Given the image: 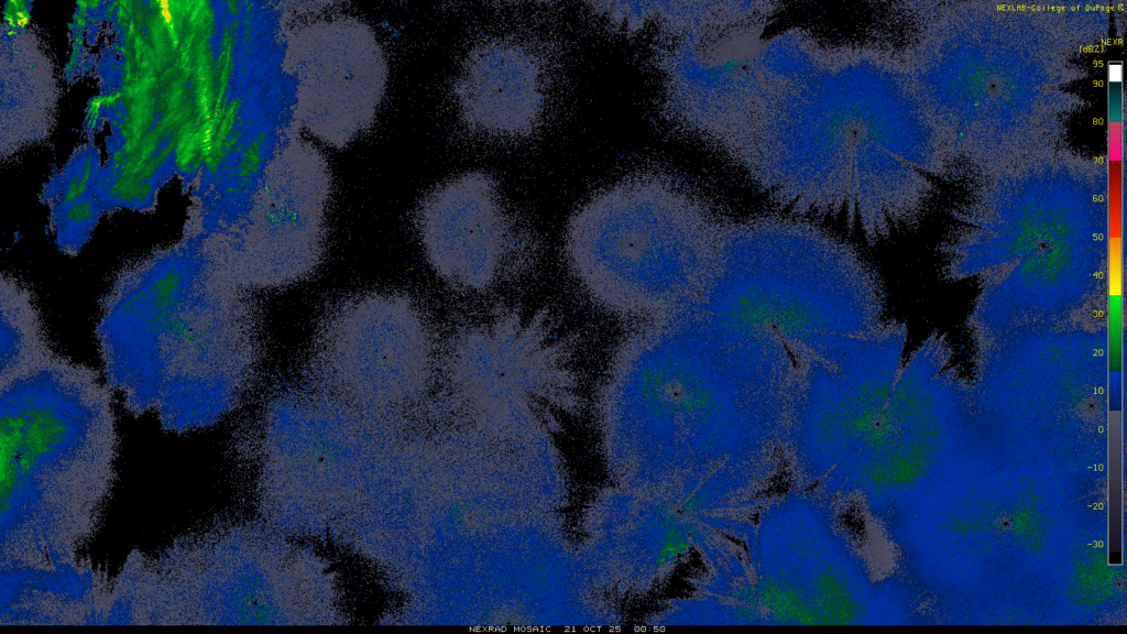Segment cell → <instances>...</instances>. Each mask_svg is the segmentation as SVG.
<instances>
[{
    "label": "cell",
    "mask_w": 1127,
    "mask_h": 634,
    "mask_svg": "<svg viewBox=\"0 0 1127 634\" xmlns=\"http://www.w3.org/2000/svg\"><path fill=\"white\" fill-rule=\"evenodd\" d=\"M96 337L107 383L132 414L156 411L182 433L220 420L240 402L262 359L251 291L215 258L168 253L117 273Z\"/></svg>",
    "instance_id": "cell-1"
},
{
    "label": "cell",
    "mask_w": 1127,
    "mask_h": 634,
    "mask_svg": "<svg viewBox=\"0 0 1127 634\" xmlns=\"http://www.w3.org/2000/svg\"><path fill=\"white\" fill-rule=\"evenodd\" d=\"M0 386L2 561L70 558L113 482L109 389L58 353Z\"/></svg>",
    "instance_id": "cell-2"
},
{
    "label": "cell",
    "mask_w": 1127,
    "mask_h": 634,
    "mask_svg": "<svg viewBox=\"0 0 1127 634\" xmlns=\"http://www.w3.org/2000/svg\"><path fill=\"white\" fill-rule=\"evenodd\" d=\"M720 221L668 176L605 187L570 217L567 265L599 306L652 320L683 303L713 256Z\"/></svg>",
    "instance_id": "cell-3"
},
{
    "label": "cell",
    "mask_w": 1127,
    "mask_h": 634,
    "mask_svg": "<svg viewBox=\"0 0 1127 634\" xmlns=\"http://www.w3.org/2000/svg\"><path fill=\"white\" fill-rule=\"evenodd\" d=\"M320 380L370 404L411 400L437 361L436 339L417 302L395 291L347 295L321 316L308 354Z\"/></svg>",
    "instance_id": "cell-4"
},
{
    "label": "cell",
    "mask_w": 1127,
    "mask_h": 634,
    "mask_svg": "<svg viewBox=\"0 0 1127 634\" xmlns=\"http://www.w3.org/2000/svg\"><path fill=\"white\" fill-rule=\"evenodd\" d=\"M286 63L297 79V116L311 134L342 147L373 123L387 66L364 22L344 17L305 25Z\"/></svg>",
    "instance_id": "cell-5"
},
{
    "label": "cell",
    "mask_w": 1127,
    "mask_h": 634,
    "mask_svg": "<svg viewBox=\"0 0 1127 634\" xmlns=\"http://www.w3.org/2000/svg\"><path fill=\"white\" fill-rule=\"evenodd\" d=\"M415 227L431 269L452 287L467 292L494 285L527 244L497 184L479 171L452 177L429 192L417 207Z\"/></svg>",
    "instance_id": "cell-6"
},
{
    "label": "cell",
    "mask_w": 1127,
    "mask_h": 634,
    "mask_svg": "<svg viewBox=\"0 0 1127 634\" xmlns=\"http://www.w3.org/2000/svg\"><path fill=\"white\" fill-rule=\"evenodd\" d=\"M548 74L541 54L510 37L488 39L466 57L455 86L464 123L494 138H524L541 123Z\"/></svg>",
    "instance_id": "cell-7"
},
{
    "label": "cell",
    "mask_w": 1127,
    "mask_h": 634,
    "mask_svg": "<svg viewBox=\"0 0 1127 634\" xmlns=\"http://www.w3.org/2000/svg\"><path fill=\"white\" fill-rule=\"evenodd\" d=\"M1 376L11 379L30 370L56 352L51 348L32 292L11 273H2Z\"/></svg>",
    "instance_id": "cell-8"
},
{
    "label": "cell",
    "mask_w": 1127,
    "mask_h": 634,
    "mask_svg": "<svg viewBox=\"0 0 1127 634\" xmlns=\"http://www.w3.org/2000/svg\"><path fill=\"white\" fill-rule=\"evenodd\" d=\"M158 4H160V8H161V14H162L165 23L166 24H172V22H173V14L171 12L169 2L168 1H161Z\"/></svg>",
    "instance_id": "cell-9"
}]
</instances>
